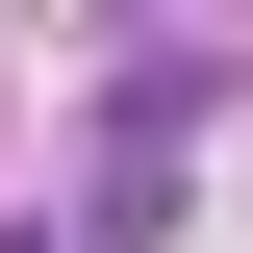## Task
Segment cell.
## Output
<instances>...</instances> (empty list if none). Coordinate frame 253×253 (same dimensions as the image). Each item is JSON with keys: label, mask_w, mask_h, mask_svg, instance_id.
<instances>
[{"label": "cell", "mask_w": 253, "mask_h": 253, "mask_svg": "<svg viewBox=\"0 0 253 253\" xmlns=\"http://www.w3.org/2000/svg\"><path fill=\"white\" fill-rule=\"evenodd\" d=\"M203 101H228V51H203V26H152V51H126V101H101V177L152 203V177L203 152Z\"/></svg>", "instance_id": "1"}]
</instances>
